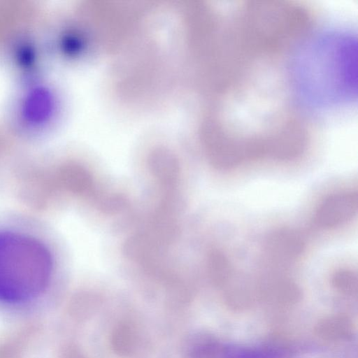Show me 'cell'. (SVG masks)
I'll return each mask as SVG.
<instances>
[{
	"label": "cell",
	"mask_w": 358,
	"mask_h": 358,
	"mask_svg": "<svg viewBox=\"0 0 358 358\" xmlns=\"http://www.w3.org/2000/svg\"><path fill=\"white\" fill-rule=\"evenodd\" d=\"M48 249L27 235L0 232V301L22 303L47 287L52 273Z\"/></svg>",
	"instance_id": "obj_1"
},
{
	"label": "cell",
	"mask_w": 358,
	"mask_h": 358,
	"mask_svg": "<svg viewBox=\"0 0 358 358\" xmlns=\"http://www.w3.org/2000/svg\"><path fill=\"white\" fill-rule=\"evenodd\" d=\"M357 192H340L327 197L318 206L315 222L322 229H332L349 221L357 210Z\"/></svg>",
	"instance_id": "obj_2"
},
{
	"label": "cell",
	"mask_w": 358,
	"mask_h": 358,
	"mask_svg": "<svg viewBox=\"0 0 358 358\" xmlns=\"http://www.w3.org/2000/svg\"><path fill=\"white\" fill-rule=\"evenodd\" d=\"M305 243L301 234L292 229H280L271 234L264 249L268 259L275 266L289 264L302 254Z\"/></svg>",
	"instance_id": "obj_3"
},
{
	"label": "cell",
	"mask_w": 358,
	"mask_h": 358,
	"mask_svg": "<svg viewBox=\"0 0 358 358\" xmlns=\"http://www.w3.org/2000/svg\"><path fill=\"white\" fill-rule=\"evenodd\" d=\"M260 296L277 306H290L300 295L296 285L289 278L278 274L266 276L258 289Z\"/></svg>",
	"instance_id": "obj_4"
},
{
	"label": "cell",
	"mask_w": 358,
	"mask_h": 358,
	"mask_svg": "<svg viewBox=\"0 0 358 358\" xmlns=\"http://www.w3.org/2000/svg\"><path fill=\"white\" fill-rule=\"evenodd\" d=\"M54 109V99L46 89L38 87L30 92L24 99L23 113L31 123L40 124L46 121Z\"/></svg>",
	"instance_id": "obj_5"
},
{
	"label": "cell",
	"mask_w": 358,
	"mask_h": 358,
	"mask_svg": "<svg viewBox=\"0 0 358 358\" xmlns=\"http://www.w3.org/2000/svg\"><path fill=\"white\" fill-rule=\"evenodd\" d=\"M353 331L352 321L343 315L324 318L318 323L315 329L317 336L331 342L346 340L352 336Z\"/></svg>",
	"instance_id": "obj_6"
},
{
	"label": "cell",
	"mask_w": 358,
	"mask_h": 358,
	"mask_svg": "<svg viewBox=\"0 0 358 358\" xmlns=\"http://www.w3.org/2000/svg\"><path fill=\"white\" fill-rule=\"evenodd\" d=\"M207 265L209 276L217 287H224L234 275L228 258L217 250H213L209 253Z\"/></svg>",
	"instance_id": "obj_7"
},
{
	"label": "cell",
	"mask_w": 358,
	"mask_h": 358,
	"mask_svg": "<svg viewBox=\"0 0 358 358\" xmlns=\"http://www.w3.org/2000/svg\"><path fill=\"white\" fill-rule=\"evenodd\" d=\"M334 288L346 296H352L357 292V278L355 272L346 268L336 271L331 278Z\"/></svg>",
	"instance_id": "obj_8"
}]
</instances>
